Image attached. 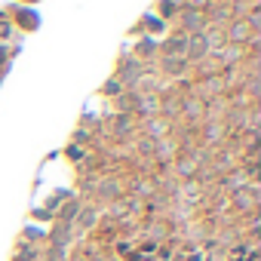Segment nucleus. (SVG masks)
Wrapping results in <instances>:
<instances>
[{
  "label": "nucleus",
  "instance_id": "1",
  "mask_svg": "<svg viewBox=\"0 0 261 261\" xmlns=\"http://www.w3.org/2000/svg\"><path fill=\"white\" fill-rule=\"evenodd\" d=\"M178 22L188 34H203L206 31V10H181Z\"/></svg>",
  "mask_w": 261,
  "mask_h": 261
},
{
  "label": "nucleus",
  "instance_id": "2",
  "mask_svg": "<svg viewBox=\"0 0 261 261\" xmlns=\"http://www.w3.org/2000/svg\"><path fill=\"white\" fill-rule=\"evenodd\" d=\"M246 34H249L246 22H233V25L227 28V37H230V40H246Z\"/></svg>",
  "mask_w": 261,
  "mask_h": 261
},
{
  "label": "nucleus",
  "instance_id": "3",
  "mask_svg": "<svg viewBox=\"0 0 261 261\" xmlns=\"http://www.w3.org/2000/svg\"><path fill=\"white\" fill-rule=\"evenodd\" d=\"M80 224H83V227H86V224H95V212H92V209H86V212L80 215Z\"/></svg>",
  "mask_w": 261,
  "mask_h": 261
},
{
  "label": "nucleus",
  "instance_id": "4",
  "mask_svg": "<svg viewBox=\"0 0 261 261\" xmlns=\"http://www.w3.org/2000/svg\"><path fill=\"white\" fill-rule=\"evenodd\" d=\"M117 89H123V83H120V80H111V83H105V92H117Z\"/></svg>",
  "mask_w": 261,
  "mask_h": 261
}]
</instances>
